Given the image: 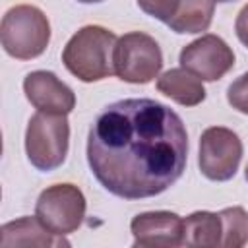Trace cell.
Instances as JSON below:
<instances>
[{
  "label": "cell",
  "instance_id": "obj_2",
  "mask_svg": "<svg viewBox=\"0 0 248 248\" xmlns=\"http://www.w3.org/2000/svg\"><path fill=\"white\" fill-rule=\"evenodd\" d=\"M116 35L101 25H85L66 43L62 62L78 79L91 83L114 74V45Z\"/></svg>",
  "mask_w": 248,
  "mask_h": 248
},
{
  "label": "cell",
  "instance_id": "obj_5",
  "mask_svg": "<svg viewBox=\"0 0 248 248\" xmlns=\"http://www.w3.org/2000/svg\"><path fill=\"white\" fill-rule=\"evenodd\" d=\"M114 74L128 83H149L163 68V52L157 41L141 31L122 35L114 45Z\"/></svg>",
  "mask_w": 248,
  "mask_h": 248
},
{
  "label": "cell",
  "instance_id": "obj_13",
  "mask_svg": "<svg viewBox=\"0 0 248 248\" xmlns=\"http://www.w3.org/2000/svg\"><path fill=\"white\" fill-rule=\"evenodd\" d=\"M215 0H180L174 16L167 23L174 33H202L213 21Z\"/></svg>",
  "mask_w": 248,
  "mask_h": 248
},
{
  "label": "cell",
  "instance_id": "obj_7",
  "mask_svg": "<svg viewBox=\"0 0 248 248\" xmlns=\"http://www.w3.org/2000/svg\"><path fill=\"white\" fill-rule=\"evenodd\" d=\"M242 159L240 138L223 126H211L203 130L200 138V157L198 165L205 178L213 182L231 180Z\"/></svg>",
  "mask_w": 248,
  "mask_h": 248
},
{
  "label": "cell",
  "instance_id": "obj_14",
  "mask_svg": "<svg viewBox=\"0 0 248 248\" xmlns=\"http://www.w3.org/2000/svg\"><path fill=\"white\" fill-rule=\"evenodd\" d=\"M221 217L211 211H194L184 219V244L186 246H221Z\"/></svg>",
  "mask_w": 248,
  "mask_h": 248
},
{
  "label": "cell",
  "instance_id": "obj_15",
  "mask_svg": "<svg viewBox=\"0 0 248 248\" xmlns=\"http://www.w3.org/2000/svg\"><path fill=\"white\" fill-rule=\"evenodd\" d=\"M221 217V246L225 248H240L248 242V213L244 207H225L219 211Z\"/></svg>",
  "mask_w": 248,
  "mask_h": 248
},
{
  "label": "cell",
  "instance_id": "obj_8",
  "mask_svg": "<svg viewBox=\"0 0 248 248\" xmlns=\"http://www.w3.org/2000/svg\"><path fill=\"white\" fill-rule=\"evenodd\" d=\"M180 66L202 81H215L234 66V52L221 37L207 33L180 50Z\"/></svg>",
  "mask_w": 248,
  "mask_h": 248
},
{
  "label": "cell",
  "instance_id": "obj_9",
  "mask_svg": "<svg viewBox=\"0 0 248 248\" xmlns=\"http://www.w3.org/2000/svg\"><path fill=\"white\" fill-rule=\"evenodd\" d=\"M134 246L176 248L184 244V219L172 211H145L132 219Z\"/></svg>",
  "mask_w": 248,
  "mask_h": 248
},
{
  "label": "cell",
  "instance_id": "obj_1",
  "mask_svg": "<svg viewBox=\"0 0 248 248\" xmlns=\"http://www.w3.org/2000/svg\"><path fill=\"white\" fill-rule=\"evenodd\" d=\"M186 159L182 118L153 99L110 103L89 128V169L107 192L122 200L163 194L182 176Z\"/></svg>",
  "mask_w": 248,
  "mask_h": 248
},
{
  "label": "cell",
  "instance_id": "obj_3",
  "mask_svg": "<svg viewBox=\"0 0 248 248\" xmlns=\"http://www.w3.org/2000/svg\"><path fill=\"white\" fill-rule=\"evenodd\" d=\"M4 50L17 60H31L45 52L50 41V23L46 16L31 4L10 8L0 25Z\"/></svg>",
  "mask_w": 248,
  "mask_h": 248
},
{
  "label": "cell",
  "instance_id": "obj_19",
  "mask_svg": "<svg viewBox=\"0 0 248 248\" xmlns=\"http://www.w3.org/2000/svg\"><path fill=\"white\" fill-rule=\"evenodd\" d=\"M81 4H97V2H103V0H78Z\"/></svg>",
  "mask_w": 248,
  "mask_h": 248
},
{
  "label": "cell",
  "instance_id": "obj_17",
  "mask_svg": "<svg viewBox=\"0 0 248 248\" xmlns=\"http://www.w3.org/2000/svg\"><path fill=\"white\" fill-rule=\"evenodd\" d=\"M227 101L229 105L242 112V114H248V72L242 74L240 78H236L229 89H227Z\"/></svg>",
  "mask_w": 248,
  "mask_h": 248
},
{
  "label": "cell",
  "instance_id": "obj_18",
  "mask_svg": "<svg viewBox=\"0 0 248 248\" xmlns=\"http://www.w3.org/2000/svg\"><path fill=\"white\" fill-rule=\"evenodd\" d=\"M234 31H236L238 41L248 48V4L238 12L236 21H234Z\"/></svg>",
  "mask_w": 248,
  "mask_h": 248
},
{
  "label": "cell",
  "instance_id": "obj_11",
  "mask_svg": "<svg viewBox=\"0 0 248 248\" xmlns=\"http://www.w3.org/2000/svg\"><path fill=\"white\" fill-rule=\"evenodd\" d=\"M0 246H70V242L43 227L37 217H21L2 225Z\"/></svg>",
  "mask_w": 248,
  "mask_h": 248
},
{
  "label": "cell",
  "instance_id": "obj_6",
  "mask_svg": "<svg viewBox=\"0 0 248 248\" xmlns=\"http://www.w3.org/2000/svg\"><path fill=\"white\" fill-rule=\"evenodd\" d=\"M35 217L58 236L72 234L83 223L85 196L74 184H52L41 192L35 203Z\"/></svg>",
  "mask_w": 248,
  "mask_h": 248
},
{
  "label": "cell",
  "instance_id": "obj_20",
  "mask_svg": "<svg viewBox=\"0 0 248 248\" xmlns=\"http://www.w3.org/2000/svg\"><path fill=\"white\" fill-rule=\"evenodd\" d=\"M215 2H234V0H215Z\"/></svg>",
  "mask_w": 248,
  "mask_h": 248
},
{
  "label": "cell",
  "instance_id": "obj_10",
  "mask_svg": "<svg viewBox=\"0 0 248 248\" xmlns=\"http://www.w3.org/2000/svg\"><path fill=\"white\" fill-rule=\"evenodd\" d=\"M23 91L27 101L41 112L48 114H68L76 107L74 91L56 78V74L46 70H35L25 76Z\"/></svg>",
  "mask_w": 248,
  "mask_h": 248
},
{
  "label": "cell",
  "instance_id": "obj_16",
  "mask_svg": "<svg viewBox=\"0 0 248 248\" xmlns=\"http://www.w3.org/2000/svg\"><path fill=\"white\" fill-rule=\"evenodd\" d=\"M180 0H138V6L151 17L169 23L170 17L174 16Z\"/></svg>",
  "mask_w": 248,
  "mask_h": 248
},
{
  "label": "cell",
  "instance_id": "obj_4",
  "mask_svg": "<svg viewBox=\"0 0 248 248\" xmlns=\"http://www.w3.org/2000/svg\"><path fill=\"white\" fill-rule=\"evenodd\" d=\"M70 124L66 114L37 112L29 118L25 132V153L29 163L39 170L58 169L68 155Z\"/></svg>",
  "mask_w": 248,
  "mask_h": 248
},
{
  "label": "cell",
  "instance_id": "obj_12",
  "mask_svg": "<svg viewBox=\"0 0 248 248\" xmlns=\"http://www.w3.org/2000/svg\"><path fill=\"white\" fill-rule=\"evenodd\" d=\"M157 89L182 107H198L205 99L202 79L186 68H170L157 79Z\"/></svg>",
  "mask_w": 248,
  "mask_h": 248
}]
</instances>
